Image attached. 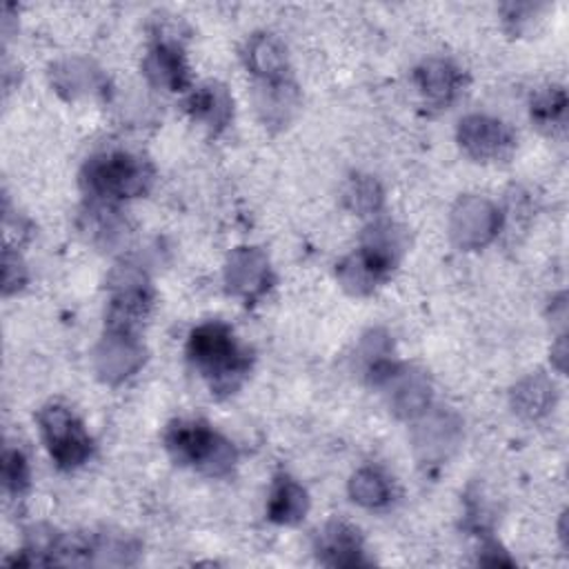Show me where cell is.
<instances>
[{"mask_svg": "<svg viewBox=\"0 0 569 569\" xmlns=\"http://www.w3.org/2000/svg\"><path fill=\"white\" fill-rule=\"evenodd\" d=\"M2 264H4V269H2L4 293H13V291L22 289L27 282V267H24L22 258L18 256V251H13L11 247H4Z\"/></svg>", "mask_w": 569, "mask_h": 569, "instance_id": "cell-26", "label": "cell"}, {"mask_svg": "<svg viewBox=\"0 0 569 569\" xmlns=\"http://www.w3.org/2000/svg\"><path fill=\"white\" fill-rule=\"evenodd\" d=\"M313 549L318 556V562L325 567H360L367 565L365 547L358 529L342 520L327 522L316 540Z\"/></svg>", "mask_w": 569, "mask_h": 569, "instance_id": "cell-13", "label": "cell"}, {"mask_svg": "<svg viewBox=\"0 0 569 569\" xmlns=\"http://www.w3.org/2000/svg\"><path fill=\"white\" fill-rule=\"evenodd\" d=\"M413 427V447L422 462L438 465L447 460V456L460 442V422L449 411H425L416 418Z\"/></svg>", "mask_w": 569, "mask_h": 569, "instance_id": "cell-11", "label": "cell"}, {"mask_svg": "<svg viewBox=\"0 0 569 569\" xmlns=\"http://www.w3.org/2000/svg\"><path fill=\"white\" fill-rule=\"evenodd\" d=\"M500 211L480 196H462L449 216L451 240L460 249H482L500 231Z\"/></svg>", "mask_w": 569, "mask_h": 569, "instance_id": "cell-6", "label": "cell"}, {"mask_svg": "<svg viewBox=\"0 0 569 569\" xmlns=\"http://www.w3.org/2000/svg\"><path fill=\"white\" fill-rule=\"evenodd\" d=\"M153 182V167L142 156L129 151H109L91 156L82 171L84 193L102 204L144 196Z\"/></svg>", "mask_w": 569, "mask_h": 569, "instance_id": "cell-2", "label": "cell"}, {"mask_svg": "<svg viewBox=\"0 0 569 569\" xmlns=\"http://www.w3.org/2000/svg\"><path fill=\"white\" fill-rule=\"evenodd\" d=\"M531 120L542 129H553L565 124L567 113V93L562 87H547L538 91L531 100Z\"/></svg>", "mask_w": 569, "mask_h": 569, "instance_id": "cell-24", "label": "cell"}, {"mask_svg": "<svg viewBox=\"0 0 569 569\" xmlns=\"http://www.w3.org/2000/svg\"><path fill=\"white\" fill-rule=\"evenodd\" d=\"M187 358L218 398L240 389L251 371V351L220 320L198 325L187 340Z\"/></svg>", "mask_w": 569, "mask_h": 569, "instance_id": "cell-1", "label": "cell"}, {"mask_svg": "<svg viewBox=\"0 0 569 569\" xmlns=\"http://www.w3.org/2000/svg\"><path fill=\"white\" fill-rule=\"evenodd\" d=\"M38 425L49 456L60 469H78L93 453V440L80 418L64 405L49 402L38 411Z\"/></svg>", "mask_w": 569, "mask_h": 569, "instance_id": "cell-4", "label": "cell"}, {"mask_svg": "<svg viewBox=\"0 0 569 569\" xmlns=\"http://www.w3.org/2000/svg\"><path fill=\"white\" fill-rule=\"evenodd\" d=\"M396 258L376 247L362 244L353 253L345 256L336 264V278L340 287L351 296H369L387 280V276L396 267Z\"/></svg>", "mask_w": 569, "mask_h": 569, "instance_id": "cell-8", "label": "cell"}, {"mask_svg": "<svg viewBox=\"0 0 569 569\" xmlns=\"http://www.w3.org/2000/svg\"><path fill=\"white\" fill-rule=\"evenodd\" d=\"M256 109L264 124L282 127L291 120L298 109V89L293 80L282 82H260L256 87Z\"/></svg>", "mask_w": 569, "mask_h": 569, "instance_id": "cell-21", "label": "cell"}, {"mask_svg": "<svg viewBox=\"0 0 569 569\" xmlns=\"http://www.w3.org/2000/svg\"><path fill=\"white\" fill-rule=\"evenodd\" d=\"M164 447L173 462L207 476H227L238 462L231 440L204 420H173L164 431Z\"/></svg>", "mask_w": 569, "mask_h": 569, "instance_id": "cell-3", "label": "cell"}, {"mask_svg": "<svg viewBox=\"0 0 569 569\" xmlns=\"http://www.w3.org/2000/svg\"><path fill=\"white\" fill-rule=\"evenodd\" d=\"M309 511V496L300 482L291 476H276L269 498H267V518L276 525H298Z\"/></svg>", "mask_w": 569, "mask_h": 569, "instance_id": "cell-19", "label": "cell"}, {"mask_svg": "<svg viewBox=\"0 0 569 569\" xmlns=\"http://www.w3.org/2000/svg\"><path fill=\"white\" fill-rule=\"evenodd\" d=\"M109 309L107 329L136 333L153 305L149 280L136 267H118L109 278Z\"/></svg>", "mask_w": 569, "mask_h": 569, "instance_id": "cell-5", "label": "cell"}, {"mask_svg": "<svg viewBox=\"0 0 569 569\" xmlns=\"http://www.w3.org/2000/svg\"><path fill=\"white\" fill-rule=\"evenodd\" d=\"M413 82L431 104H449L462 91V71L447 58H427L413 69Z\"/></svg>", "mask_w": 569, "mask_h": 569, "instance_id": "cell-17", "label": "cell"}, {"mask_svg": "<svg viewBox=\"0 0 569 569\" xmlns=\"http://www.w3.org/2000/svg\"><path fill=\"white\" fill-rule=\"evenodd\" d=\"M184 109L196 122H202L211 133H220L233 118V98L224 84L207 80L193 87V91L184 100Z\"/></svg>", "mask_w": 569, "mask_h": 569, "instance_id": "cell-15", "label": "cell"}, {"mask_svg": "<svg viewBox=\"0 0 569 569\" xmlns=\"http://www.w3.org/2000/svg\"><path fill=\"white\" fill-rule=\"evenodd\" d=\"M144 362V347L136 333L104 331L93 351V369L100 380L118 385L133 376Z\"/></svg>", "mask_w": 569, "mask_h": 569, "instance_id": "cell-9", "label": "cell"}, {"mask_svg": "<svg viewBox=\"0 0 569 569\" xmlns=\"http://www.w3.org/2000/svg\"><path fill=\"white\" fill-rule=\"evenodd\" d=\"M556 405V385L545 373L536 371L525 376L511 389V407L518 416L527 420H538L547 416Z\"/></svg>", "mask_w": 569, "mask_h": 569, "instance_id": "cell-20", "label": "cell"}, {"mask_svg": "<svg viewBox=\"0 0 569 569\" xmlns=\"http://www.w3.org/2000/svg\"><path fill=\"white\" fill-rule=\"evenodd\" d=\"M349 496L353 502L367 509H380L391 502L393 487L391 480L380 469L362 467L349 480Z\"/></svg>", "mask_w": 569, "mask_h": 569, "instance_id": "cell-22", "label": "cell"}, {"mask_svg": "<svg viewBox=\"0 0 569 569\" xmlns=\"http://www.w3.org/2000/svg\"><path fill=\"white\" fill-rule=\"evenodd\" d=\"M271 264L262 249L258 247H238L229 253L224 262V284L229 293L253 302L271 287Z\"/></svg>", "mask_w": 569, "mask_h": 569, "instance_id": "cell-10", "label": "cell"}, {"mask_svg": "<svg viewBox=\"0 0 569 569\" xmlns=\"http://www.w3.org/2000/svg\"><path fill=\"white\" fill-rule=\"evenodd\" d=\"M142 73L156 89L173 93L184 91L191 84L189 64L184 60L182 47L178 44V40L167 36H158L149 47L142 60Z\"/></svg>", "mask_w": 569, "mask_h": 569, "instance_id": "cell-12", "label": "cell"}, {"mask_svg": "<svg viewBox=\"0 0 569 569\" xmlns=\"http://www.w3.org/2000/svg\"><path fill=\"white\" fill-rule=\"evenodd\" d=\"M389 393V405L396 416L416 420L420 413L429 409L431 387L422 371L411 369L407 365H398L391 378L380 387Z\"/></svg>", "mask_w": 569, "mask_h": 569, "instance_id": "cell-14", "label": "cell"}, {"mask_svg": "<svg viewBox=\"0 0 569 569\" xmlns=\"http://www.w3.org/2000/svg\"><path fill=\"white\" fill-rule=\"evenodd\" d=\"M342 202L356 216H376L382 209L385 193L376 178L351 176L342 189Z\"/></svg>", "mask_w": 569, "mask_h": 569, "instance_id": "cell-23", "label": "cell"}, {"mask_svg": "<svg viewBox=\"0 0 569 569\" xmlns=\"http://www.w3.org/2000/svg\"><path fill=\"white\" fill-rule=\"evenodd\" d=\"M458 142L462 151L480 162L502 160L511 153L516 138L513 131L498 118L471 113L458 122Z\"/></svg>", "mask_w": 569, "mask_h": 569, "instance_id": "cell-7", "label": "cell"}, {"mask_svg": "<svg viewBox=\"0 0 569 569\" xmlns=\"http://www.w3.org/2000/svg\"><path fill=\"white\" fill-rule=\"evenodd\" d=\"M242 58L247 69L258 78L260 82H282L289 80V60L284 44L271 36V33H253L247 38Z\"/></svg>", "mask_w": 569, "mask_h": 569, "instance_id": "cell-16", "label": "cell"}, {"mask_svg": "<svg viewBox=\"0 0 569 569\" xmlns=\"http://www.w3.org/2000/svg\"><path fill=\"white\" fill-rule=\"evenodd\" d=\"M29 462L20 449L7 447L2 453V485L11 496H20L29 489Z\"/></svg>", "mask_w": 569, "mask_h": 569, "instance_id": "cell-25", "label": "cell"}, {"mask_svg": "<svg viewBox=\"0 0 569 569\" xmlns=\"http://www.w3.org/2000/svg\"><path fill=\"white\" fill-rule=\"evenodd\" d=\"M51 84L67 100H76L80 96L100 93L107 82L100 69L82 58H67L51 67Z\"/></svg>", "mask_w": 569, "mask_h": 569, "instance_id": "cell-18", "label": "cell"}]
</instances>
